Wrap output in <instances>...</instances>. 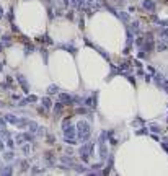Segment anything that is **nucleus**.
I'll return each mask as SVG.
<instances>
[{"mask_svg": "<svg viewBox=\"0 0 168 176\" xmlns=\"http://www.w3.org/2000/svg\"><path fill=\"white\" fill-rule=\"evenodd\" d=\"M0 126H3V121H0Z\"/></svg>", "mask_w": 168, "mask_h": 176, "instance_id": "obj_4", "label": "nucleus"}, {"mask_svg": "<svg viewBox=\"0 0 168 176\" xmlns=\"http://www.w3.org/2000/svg\"><path fill=\"white\" fill-rule=\"evenodd\" d=\"M2 147H3V145H2V142H0V150H2Z\"/></svg>", "mask_w": 168, "mask_h": 176, "instance_id": "obj_5", "label": "nucleus"}, {"mask_svg": "<svg viewBox=\"0 0 168 176\" xmlns=\"http://www.w3.org/2000/svg\"><path fill=\"white\" fill-rule=\"evenodd\" d=\"M43 101H44V106H51V99L49 98H44Z\"/></svg>", "mask_w": 168, "mask_h": 176, "instance_id": "obj_3", "label": "nucleus"}, {"mask_svg": "<svg viewBox=\"0 0 168 176\" xmlns=\"http://www.w3.org/2000/svg\"><path fill=\"white\" fill-rule=\"evenodd\" d=\"M23 152H25V155H29V152H31V147H29V145H23Z\"/></svg>", "mask_w": 168, "mask_h": 176, "instance_id": "obj_1", "label": "nucleus"}, {"mask_svg": "<svg viewBox=\"0 0 168 176\" xmlns=\"http://www.w3.org/2000/svg\"><path fill=\"white\" fill-rule=\"evenodd\" d=\"M5 158H7V160H12V158H13V152H8V153H5Z\"/></svg>", "mask_w": 168, "mask_h": 176, "instance_id": "obj_2", "label": "nucleus"}]
</instances>
